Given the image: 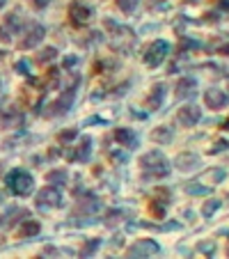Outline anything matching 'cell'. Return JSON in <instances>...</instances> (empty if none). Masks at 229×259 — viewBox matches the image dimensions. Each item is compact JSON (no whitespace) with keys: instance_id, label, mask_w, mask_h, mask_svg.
<instances>
[{"instance_id":"cell-1","label":"cell","mask_w":229,"mask_h":259,"mask_svg":"<svg viewBox=\"0 0 229 259\" xmlns=\"http://www.w3.org/2000/svg\"><path fill=\"white\" fill-rule=\"evenodd\" d=\"M33 177L23 170H12V172L7 174V186L12 191L14 195H28L33 191Z\"/></svg>"},{"instance_id":"cell-2","label":"cell","mask_w":229,"mask_h":259,"mask_svg":"<svg viewBox=\"0 0 229 259\" xmlns=\"http://www.w3.org/2000/svg\"><path fill=\"white\" fill-rule=\"evenodd\" d=\"M140 167L142 170H154V174H158V177L167 174V161H165V156L161 152L144 154L142 159H140Z\"/></svg>"},{"instance_id":"cell-3","label":"cell","mask_w":229,"mask_h":259,"mask_svg":"<svg viewBox=\"0 0 229 259\" xmlns=\"http://www.w3.org/2000/svg\"><path fill=\"white\" fill-rule=\"evenodd\" d=\"M154 253H158V246L154 243V241L144 239V241H137L135 246L124 255V259H149Z\"/></svg>"},{"instance_id":"cell-4","label":"cell","mask_w":229,"mask_h":259,"mask_svg":"<svg viewBox=\"0 0 229 259\" xmlns=\"http://www.w3.org/2000/svg\"><path fill=\"white\" fill-rule=\"evenodd\" d=\"M165 55H167V44L163 39L154 41L149 48H147V53H144V62L149 66H158L161 62L165 60Z\"/></svg>"},{"instance_id":"cell-5","label":"cell","mask_w":229,"mask_h":259,"mask_svg":"<svg viewBox=\"0 0 229 259\" xmlns=\"http://www.w3.org/2000/svg\"><path fill=\"white\" fill-rule=\"evenodd\" d=\"M69 19H71L73 26H83V23H87L92 19V9L87 5H83L80 0H73L69 5Z\"/></svg>"},{"instance_id":"cell-6","label":"cell","mask_w":229,"mask_h":259,"mask_svg":"<svg viewBox=\"0 0 229 259\" xmlns=\"http://www.w3.org/2000/svg\"><path fill=\"white\" fill-rule=\"evenodd\" d=\"M199 117H202V113H199V108H195V106H183L177 113V122L181 127H193V124L199 122Z\"/></svg>"},{"instance_id":"cell-7","label":"cell","mask_w":229,"mask_h":259,"mask_svg":"<svg viewBox=\"0 0 229 259\" xmlns=\"http://www.w3.org/2000/svg\"><path fill=\"white\" fill-rule=\"evenodd\" d=\"M41 37H44V28L37 26V23H33V26L28 28L26 39L21 41V48H33V46H37V44L41 41Z\"/></svg>"},{"instance_id":"cell-8","label":"cell","mask_w":229,"mask_h":259,"mask_svg":"<svg viewBox=\"0 0 229 259\" xmlns=\"http://www.w3.org/2000/svg\"><path fill=\"white\" fill-rule=\"evenodd\" d=\"M204 101H206V106H209L211 110H216V108H223L225 103H227V94H225L223 90H209L206 97H204Z\"/></svg>"},{"instance_id":"cell-9","label":"cell","mask_w":229,"mask_h":259,"mask_svg":"<svg viewBox=\"0 0 229 259\" xmlns=\"http://www.w3.org/2000/svg\"><path fill=\"white\" fill-rule=\"evenodd\" d=\"M71 101H73V92H66V97L62 94L55 103H51L48 106V113L46 115H60V113H66L69 110V106H71Z\"/></svg>"},{"instance_id":"cell-10","label":"cell","mask_w":229,"mask_h":259,"mask_svg":"<svg viewBox=\"0 0 229 259\" xmlns=\"http://www.w3.org/2000/svg\"><path fill=\"white\" fill-rule=\"evenodd\" d=\"M37 202H39V206H44V204L58 206L60 204V193L53 186H48V188H44V191H39V195H37Z\"/></svg>"},{"instance_id":"cell-11","label":"cell","mask_w":229,"mask_h":259,"mask_svg":"<svg viewBox=\"0 0 229 259\" xmlns=\"http://www.w3.org/2000/svg\"><path fill=\"white\" fill-rule=\"evenodd\" d=\"M115 140H117L122 147H135L137 135L131 129H117V131H115Z\"/></svg>"},{"instance_id":"cell-12","label":"cell","mask_w":229,"mask_h":259,"mask_svg":"<svg viewBox=\"0 0 229 259\" xmlns=\"http://www.w3.org/2000/svg\"><path fill=\"white\" fill-rule=\"evenodd\" d=\"M193 90H195V80L181 78L177 83V87H174V94H177L179 99H183V97H190V94H193Z\"/></svg>"},{"instance_id":"cell-13","label":"cell","mask_w":229,"mask_h":259,"mask_svg":"<svg viewBox=\"0 0 229 259\" xmlns=\"http://www.w3.org/2000/svg\"><path fill=\"white\" fill-rule=\"evenodd\" d=\"M177 167L179 170H190V167L197 165V156H193V154H181V156H177Z\"/></svg>"},{"instance_id":"cell-14","label":"cell","mask_w":229,"mask_h":259,"mask_svg":"<svg viewBox=\"0 0 229 259\" xmlns=\"http://www.w3.org/2000/svg\"><path fill=\"white\" fill-rule=\"evenodd\" d=\"M161 103H163V85H156L154 90H151V97L147 99V108L154 110V108H158Z\"/></svg>"},{"instance_id":"cell-15","label":"cell","mask_w":229,"mask_h":259,"mask_svg":"<svg viewBox=\"0 0 229 259\" xmlns=\"http://www.w3.org/2000/svg\"><path fill=\"white\" fill-rule=\"evenodd\" d=\"M151 138L156 140V142H170L172 133H170V129H167V127H158L156 131L151 133Z\"/></svg>"},{"instance_id":"cell-16","label":"cell","mask_w":229,"mask_h":259,"mask_svg":"<svg viewBox=\"0 0 229 259\" xmlns=\"http://www.w3.org/2000/svg\"><path fill=\"white\" fill-rule=\"evenodd\" d=\"M21 234H23V236H34V234H39V223H37V220H28L26 225H23V229H21Z\"/></svg>"},{"instance_id":"cell-17","label":"cell","mask_w":229,"mask_h":259,"mask_svg":"<svg viewBox=\"0 0 229 259\" xmlns=\"http://www.w3.org/2000/svg\"><path fill=\"white\" fill-rule=\"evenodd\" d=\"M90 145H92V140L85 135V138H83V142H80V147H78V154H76L73 159H83V161H85L87 156H90Z\"/></svg>"},{"instance_id":"cell-18","label":"cell","mask_w":229,"mask_h":259,"mask_svg":"<svg viewBox=\"0 0 229 259\" xmlns=\"http://www.w3.org/2000/svg\"><path fill=\"white\" fill-rule=\"evenodd\" d=\"M65 179H66L65 170H53V172L46 174V181H48V184H58V181H65Z\"/></svg>"},{"instance_id":"cell-19","label":"cell","mask_w":229,"mask_h":259,"mask_svg":"<svg viewBox=\"0 0 229 259\" xmlns=\"http://www.w3.org/2000/svg\"><path fill=\"white\" fill-rule=\"evenodd\" d=\"M55 55H58L55 48H46V51H41V53L37 55V62H39V65H46V62H51Z\"/></svg>"},{"instance_id":"cell-20","label":"cell","mask_w":229,"mask_h":259,"mask_svg":"<svg viewBox=\"0 0 229 259\" xmlns=\"http://www.w3.org/2000/svg\"><path fill=\"white\" fill-rule=\"evenodd\" d=\"M119 220H122V213H119V211H110L108 216H105V225H108V227H115Z\"/></svg>"},{"instance_id":"cell-21","label":"cell","mask_w":229,"mask_h":259,"mask_svg":"<svg viewBox=\"0 0 229 259\" xmlns=\"http://www.w3.org/2000/svg\"><path fill=\"white\" fill-rule=\"evenodd\" d=\"M97 246H98V241H97V239H94V241H90V243H87V246L83 248V250H80V257H83V259H87L92 253H94V250H97Z\"/></svg>"},{"instance_id":"cell-22","label":"cell","mask_w":229,"mask_h":259,"mask_svg":"<svg viewBox=\"0 0 229 259\" xmlns=\"http://www.w3.org/2000/svg\"><path fill=\"white\" fill-rule=\"evenodd\" d=\"M218 206H220V202H218V199H211V202H206V204H204L202 213H204V216H211V213H216Z\"/></svg>"},{"instance_id":"cell-23","label":"cell","mask_w":229,"mask_h":259,"mask_svg":"<svg viewBox=\"0 0 229 259\" xmlns=\"http://www.w3.org/2000/svg\"><path fill=\"white\" fill-rule=\"evenodd\" d=\"M119 7L124 9V12H133V7L137 5V0H117Z\"/></svg>"},{"instance_id":"cell-24","label":"cell","mask_w":229,"mask_h":259,"mask_svg":"<svg viewBox=\"0 0 229 259\" xmlns=\"http://www.w3.org/2000/svg\"><path fill=\"white\" fill-rule=\"evenodd\" d=\"M204 179H206V181H218V179H223V172H220V170H216V172H209Z\"/></svg>"},{"instance_id":"cell-25","label":"cell","mask_w":229,"mask_h":259,"mask_svg":"<svg viewBox=\"0 0 229 259\" xmlns=\"http://www.w3.org/2000/svg\"><path fill=\"white\" fill-rule=\"evenodd\" d=\"M73 135H76V131H73V129H71V131H62V133H60V140H62V142H66V140H71Z\"/></svg>"},{"instance_id":"cell-26","label":"cell","mask_w":229,"mask_h":259,"mask_svg":"<svg viewBox=\"0 0 229 259\" xmlns=\"http://www.w3.org/2000/svg\"><path fill=\"white\" fill-rule=\"evenodd\" d=\"M48 2H51V0H33V5L37 7V9H44V7L48 5Z\"/></svg>"},{"instance_id":"cell-27","label":"cell","mask_w":229,"mask_h":259,"mask_svg":"<svg viewBox=\"0 0 229 259\" xmlns=\"http://www.w3.org/2000/svg\"><path fill=\"white\" fill-rule=\"evenodd\" d=\"M161 2H165V0H151V5H161Z\"/></svg>"},{"instance_id":"cell-28","label":"cell","mask_w":229,"mask_h":259,"mask_svg":"<svg viewBox=\"0 0 229 259\" xmlns=\"http://www.w3.org/2000/svg\"><path fill=\"white\" fill-rule=\"evenodd\" d=\"M220 5H223V7H229V0H220Z\"/></svg>"},{"instance_id":"cell-29","label":"cell","mask_w":229,"mask_h":259,"mask_svg":"<svg viewBox=\"0 0 229 259\" xmlns=\"http://www.w3.org/2000/svg\"><path fill=\"white\" fill-rule=\"evenodd\" d=\"M223 53H225V55H229V44H227V46L223 48Z\"/></svg>"},{"instance_id":"cell-30","label":"cell","mask_w":229,"mask_h":259,"mask_svg":"<svg viewBox=\"0 0 229 259\" xmlns=\"http://www.w3.org/2000/svg\"><path fill=\"white\" fill-rule=\"evenodd\" d=\"M2 5H5V0H0V9H2Z\"/></svg>"}]
</instances>
